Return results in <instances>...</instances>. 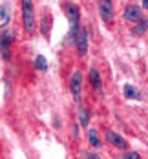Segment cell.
Returning a JSON list of instances; mask_svg holds the SVG:
<instances>
[{
	"instance_id": "6da1fadb",
	"label": "cell",
	"mask_w": 148,
	"mask_h": 159,
	"mask_svg": "<svg viewBox=\"0 0 148 159\" xmlns=\"http://www.w3.org/2000/svg\"><path fill=\"white\" fill-rule=\"evenodd\" d=\"M62 9L66 13V18L70 22V40L77 37V31H79V18H81V11H79V6L73 4V2H64L62 4Z\"/></svg>"
},
{
	"instance_id": "7a4b0ae2",
	"label": "cell",
	"mask_w": 148,
	"mask_h": 159,
	"mask_svg": "<svg viewBox=\"0 0 148 159\" xmlns=\"http://www.w3.org/2000/svg\"><path fill=\"white\" fill-rule=\"evenodd\" d=\"M22 22L26 33H33L35 30V7L31 0H22Z\"/></svg>"
},
{
	"instance_id": "3957f363",
	"label": "cell",
	"mask_w": 148,
	"mask_h": 159,
	"mask_svg": "<svg viewBox=\"0 0 148 159\" xmlns=\"http://www.w3.org/2000/svg\"><path fill=\"white\" fill-rule=\"evenodd\" d=\"M81 88H82V73L77 70L71 73V79H70V92H71V97L73 101H81Z\"/></svg>"
},
{
	"instance_id": "277c9868",
	"label": "cell",
	"mask_w": 148,
	"mask_h": 159,
	"mask_svg": "<svg viewBox=\"0 0 148 159\" xmlns=\"http://www.w3.org/2000/svg\"><path fill=\"white\" fill-rule=\"evenodd\" d=\"M99 15L102 18V22L112 24L114 22V4L112 0H99Z\"/></svg>"
},
{
	"instance_id": "5b68a950",
	"label": "cell",
	"mask_w": 148,
	"mask_h": 159,
	"mask_svg": "<svg viewBox=\"0 0 148 159\" xmlns=\"http://www.w3.org/2000/svg\"><path fill=\"white\" fill-rule=\"evenodd\" d=\"M75 46H77L79 55H86V51H88V31H86V28H79L77 37H75Z\"/></svg>"
},
{
	"instance_id": "8992f818",
	"label": "cell",
	"mask_w": 148,
	"mask_h": 159,
	"mask_svg": "<svg viewBox=\"0 0 148 159\" xmlns=\"http://www.w3.org/2000/svg\"><path fill=\"white\" fill-rule=\"evenodd\" d=\"M88 77H90V84H92V88L97 92L99 95H102V82H101V75H99L97 68H90Z\"/></svg>"
},
{
	"instance_id": "52a82bcc",
	"label": "cell",
	"mask_w": 148,
	"mask_h": 159,
	"mask_svg": "<svg viewBox=\"0 0 148 159\" xmlns=\"http://www.w3.org/2000/svg\"><path fill=\"white\" fill-rule=\"evenodd\" d=\"M106 141L112 143L115 148H126V141H124V137L119 135V134L114 132V130H106Z\"/></svg>"
},
{
	"instance_id": "ba28073f",
	"label": "cell",
	"mask_w": 148,
	"mask_h": 159,
	"mask_svg": "<svg viewBox=\"0 0 148 159\" xmlns=\"http://www.w3.org/2000/svg\"><path fill=\"white\" fill-rule=\"evenodd\" d=\"M124 18L130 20V22H139V20L143 18V16H141V9H139L137 6H133V4L126 6V9H124Z\"/></svg>"
},
{
	"instance_id": "9c48e42d",
	"label": "cell",
	"mask_w": 148,
	"mask_h": 159,
	"mask_svg": "<svg viewBox=\"0 0 148 159\" xmlns=\"http://www.w3.org/2000/svg\"><path fill=\"white\" fill-rule=\"evenodd\" d=\"M146 30H148V18H141L137 22V26L132 30V35H143Z\"/></svg>"
},
{
	"instance_id": "30bf717a",
	"label": "cell",
	"mask_w": 148,
	"mask_h": 159,
	"mask_svg": "<svg viewBox=\"0 0 148 159\" xmlns=\"http://www.w3.org/2000/svg\"><path fill=\"white\" fill-rule=\"evenodd\" d=\"M35 68L38 71H46L48 70V62H46V57L44 55H37L35 57Z\"/></svg>"
},
{
	"instance_id": "8fae6325",
	"label": "cell",
	"mask_w": 148,
	"mask_h": 159,
	"mask_svg": "<svg viewBox=\"0 0 148 159\" xmlns=\"http://www.w3.org/2000/svg\"><path fill=\"white\" fill-rule=\"evenodd\" d=\"M124 97L126 99H139V92L132 84H124Z\"/></svg>"
},
{
	"instance_id": "7c38bea8",
	"label": "cell",
	"mask_w": 148,
	"mask_h": 159,
	"mask_svg": "<svg viewBox=\"0 0 148 159\" xmlns=\"http://www.w3.org/2000/svg\"><path fill=\"white\" fill-rule=\"evenodd\" d=\"M79 115H81V126H88V123H90V113H88V108L79 106Z\"/></svg>"
},
{
	"instance_id": "4fadbf2b",
	"label": "cell",
	"mask_w": 148,
	"mask_h": 159,
	"mask_svg": "<svg viewBox=\"0 0 148 159\" xmlns=\"http://www.w3.org/2000/svg\"><path fill=\"white\" fill-rule=\"evenodd\" d=\"M88 141H90L92 146H95V148L101 146V141H99V135H97V132H95V130H90V132H88Z\"/></svg>"
},
{
	"instance_id": "5bb4252c",
	"label": "cell",
	"mask_w": 148,
	"mask_h": 159,
	"mask_svg": "<svg viewBox=\"0 0 148 159\" xmlns=\"http://www.w3.org/2000/svg\"><path fill=\"white\" fill-rule=\"evenodd\" d=\"M7 20H9V16H7V11H6V6H2V9H0V26L6 28Z\"/></svg>"
},
{
	"instance_id": "9a60e30c",
	"label": "cell",
	"mask_w": 148,
	"mask_h": 159,
	"mask_svg": "<svg viewBox=\"0 0 148 159\" xmlns=\"http://www.w3.org/2000/svg\"><path fill=\"white\" fill-rule=\"evenodd\" d=\"M46 24H48V15L44 13V15H42V35H44V37H48V30H46Z\"/></svg>"
},
{
	"instance_id": "2e32d148",
	"label": "cell",
	"mask_w": 148,
	"mask_h": 159,
	"mask_svg": "<svg viewBox=\"0 0 148 159\" xmlns=\"http://www.w3.org/2000/svg\"><path fill=\"white\" fill-rule=\"evenodd\" d=\"M2 59H9V49H7V44H2Z\"/></svg>"
},
{
	"instance_id": "e0dca14e",
	"label": "cell",
	"mask_w": 148,
	"mask_h": 159,
	"mask_svg": "<svg viewBox=\"0 0 148 159\" xmlns=\"http://www.w3.org/2000/svg\"><path fill=\"white\" fill-rule=\"evenodd\" d=\"M123 157H124V159H139L141 156H139L137 152H128V154H124Z\"/></svg>"
},
{
	"instance_id": "ac0fdd59",
	"label": "cell",
	"mask_w": 148,
	"mask_h": 159,
	"mask_svg": "<svg viewBox=\"0 0 148 159\" xmlns=\"http://www.w3.org/2000/svg\"><path fill=\"white\" fill-rule=\"evenodd\" d=\"M82 157H86V159H99L101 157V156H99V154H92V152H84V154H82Z\"/></svg>"
},
{
	"instance_id": "d6986e66",
	"label": "cell",
	"mask_w": 148,
	"mask_h": 159,
	"mask_svg": "<svg viewBox=\"0 0 148 159\" xmlns=\"http://www.w3.org/2000/svg\"><path fill=\"white\" fill-rule=\"evenodd\" d=\"M73 135H75V137L79 135V125H73Z\"/></svg>"
},
{
	"instance_id": "ffe728a7",
	"label": "cell",
	"mask_w": 148,
	"mask_h": 159,
	"mask_svg": "<svg viewBox=\"0 0 148 159\" xmlns=\"http://www.w3.org/2000/svg\"><path fill=\"white\" fill-rule=\"evenodd\" d=\"M143 7H145V9H148V0H143Z\"/></svg>"
}]
</instances>
